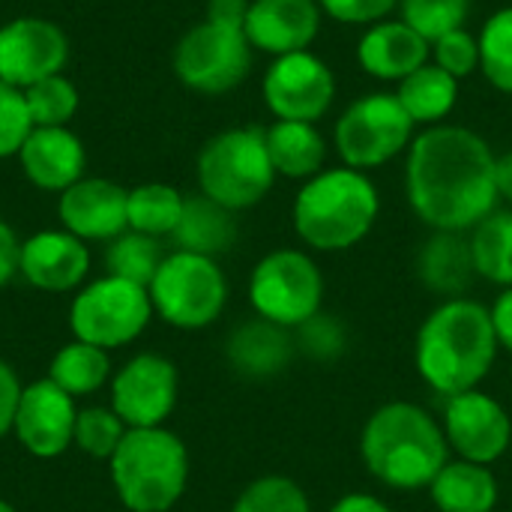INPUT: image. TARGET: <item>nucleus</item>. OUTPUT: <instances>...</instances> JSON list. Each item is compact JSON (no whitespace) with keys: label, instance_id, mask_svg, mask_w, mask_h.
Segmentation results:
<instances>
[{"label":"nucleus","instance_id":"obj_1","mask_svg":"<svg viewBox=\"0 0 512 512\" xmlns=\"http://www.w3.org/2000/svg\"><path fill=\"white\" fill-rule=\"evenodd\" d=\"M489 141L468 126H429L408 147L405 195L411 210L435 231H471L498 204Z\"/></svg>","mask_w":512,"mask_h":512},{"label":"nucleus","instance_id":"obj_2","mask_svg":"<svg viewBox=\"0 0 512 512\" xmlns=\"http://www.w3.org/2000/svg\"><path fill=\"white\" fill-rule=\"evenodd\" d=\"M498 354L492 312L468 297L441 303L417 333V369L423 381L453 399L477 390Z\"/></svg>","mask_w":512,"mask_h":512},{"label":"nucleus","instance_id":"obj_3","mask_svg":"<svg viewBox=\"0 0 512 512\" xmlns=\"http://www.w3.org/2000/svg\"><path fill=\"white\" fill-rule=\"evenodd\" d=\"M447 435L441 426L411 402H390L378 408L360 438V456L369 474L399 492L429 489L447 465Z\"/></svg>","mask_w":512,"mask_h":512},{"label":"nucleus","instance_id":"obj_4","mask_svg":"<svg viewBox=\"0 0 512 512\" xmlns=\"http://www.w3.org/2000/svg\"><path fill=\"white\" fill-rule=\"evenodd\" d=\"M381 198L366 171L327 168L303 183L294 198V228L300 240L321 252L357 246L375 225Z\"/></svg>","mask_w":512,"mask_h":512},{"label":"nucleus","instance_id":"obj_5","mask_svg":"<svg viewBox=\"0 0 512 512\" xmlns=\"http://www.w3.org/2000/svg\"><path fill=\"white\" fill-rule=\"evenodd\" d=\"M111 483L129 512H171L189 480V453L165 426L129 429L108 459Z\"/></svg>","mask_w":512,"mask_h":512},{"label":"nucleus","instance_id":"obj_6","mask_svg":"<svg viewBox=\"0 0 512 512\" xmlns=\"http://www.w3.org/2000/svg\"><path fill=\"white\" fill-rule=\"evenodd\" d=\"M195 174L201 195L228 207L231 213L255 207L276 183L264 129L237 126L213 135L198 153Z\"/></svg>","mask_w":512,"mask_h":512},{"label":"nucleus","instance_id":"obj_7","mask_svg":"<svg viewBox=\"0 0 512 512\" xmlns=\"http://www.w3.org/2000/svg\"><path fill=\"white\" fill-rule=\"evenodd\" d=\"M147 291L153 312L180 330L210 327L228 303V282L216 258L180 249L165 255Z\"/></svg>","mask_w":512,"mask_h":512},{"label":"nucleus","instance_id":"obj_8","mask_svg":"<svg viewBox=\"0 0 512 512\" xmlns=\"http://www.w3.org/2000/svg\"><path fill=\"white\" fill-rule=\"evenodd\" d=\"M414 120L399 105L396 93H363L354 99L333 126L336 153L348 168L372 171L393 162L414 141Z\"/></svg>","mask_w":512,"mask_h":512},{"label":"nucleus","instance_id":"obj_9","mask_svg":"<svg viewBox=\"0 0 512 512\" xmlns=\"http://www.w3.org/2000/svg\"><path fill=\"white\" fill-rule=\"evenodd\" d=\"M252 51L243 27L204 18L180 36L174 48V75L192 93L225 96L246 81Z\"/></svg>","mask_w":512,"mask_h":512},{"label":"nucleus","instance_id":"obj_10","mask_svg":"<svg viewBox=\"0 0 512 512\" xmlns=\"http://www.w3.org/2000/svg\"><path fill=\"white\" fill-rule=\"evenodd\" d=\"M150 315L153 303L144 285L117 276H102L81 288L72 300L69 327L78 342L114 351L135 342L147 330Z\"/></svg>","mask_w":512,"mask_h":512},{"label":"nucleus","instance_id":"obj_11","mask_svg":"<svg viewBox=\"0 0 512 512\" xmlns=\"http://www.w3.org/2000/svg\"><path fill=\"white\" fill-rule=\"evenodd\" d=\"M249 300L258 318L285 330L303 327L321 312L324 276L306 252L276 249L255 264L249 279Z\"/></svg>","mask_w":512,"mask_h":512},{"label":"nucleus","instance_id":"obj_12","mask_svg":"<svg viewBox=\"0 0 512 512\" xmlns=\"http://www.w3.org/2000/svg\"><path fill=\"white\" fill-rule=\"evenodd\" d=\"M261 96L276 120L318 123L336 99V75L312 51L282 54L267 66Z\"/></svg>","mask_w":512,"mask_h":512},{"label":"nucleus","instance_id":"obj_13","mask_svg":"<svg viewBox=\"0 0 512 512\" xmlns=\"http://www.w3.org/2000/svg\"><path fill=\"white\" fill-rule=\"evenodd\" d=\"M69 63L66 30L39 15H18L0 24V81L27 90L30 84L60 75Z\"/></svg>","mask_w":512,"mask_h":512},{"label":"nucleus","instance_id":"obj_14","mask_svg":"<svg viewBox=\"0 0 512 512\" xmlns=\"http://www.w3.org/2000/svg\"><path fill=\"white\" fill-rule=\"evenodd\" d=\"M177 405V369L159 354L132 357L111 381V411L126 429H156Z\"/></svg>","mask_w":512,"mask_h":512},{"label":"nucleus","instance_id":"obj_15","mask_svg":"<svg viewBox=\"0 0 512 512\" xmlns=\"http://www.w3.org/2000/svg\"><path fill=\"white\" fill-rule=\"evenodd\" d=\"M75 420V399L63 393L54 381L42 378L21 390L12 432L30 456L54 459L66 453L75 441Z\"/></svg>","mask_w":512,"mask_h":512},{"label":"nucleus","instance_id":"obj_16","mask_svg":"<svg viewBox=\"0 0 512 512\" xmlns=\"http://www.w3.org/2000/svg\"><path fill=\"white\" fill-rule=\"evenodd\" d=\"M447 444L474 465L498 462L512 444L510 414L492 396L471 390L450 399L444 414Z\"/></svg>","mask_w":512,"mask_h":512},{"label":"nucleus","instance_id":"obj_17","mask_svg":"<svg viewBox=\"0 0 512 512\" xmlns=\"http://www.w3.org/2000/svg\"><path fill=\"white\" fill-rule=\"evenodd\" d=\"M129 189L108 177H81L57 198L60 225L78 240H114L129 231Z\"/></svg>","mask_w":512,"mask_h":512},{"label":"nucleus","instance_id":"obj_18","mask_svg":"<svg viewBox=\"0 0 512 512\" xmlns=\"http://www.w3.org/2000/svg\"><path fill=\"white\" fill-rule=\"evenodd\" d=\"M318 0H249L243 33L255 51L282 57L309 51L321 33Z\"/></svg>","mask_w":512,"mask_h":512},{"label":"nucleus","instance_id":"obj_19","mask_svg":"<svg viewBox=\"0 0 512 512\" xmlns=\"http://www.w3.org/2000/svg\"><path fill=\"white\" fill-rule=\"evenodd\" d=\"M90 249L66 228L36 231L21 240L18 273L39 291L66 294L87 279Z\"/></svg>","mask_w":512,"mask_h":512},{"label":"nucleus","instance_id":"obj_20","mask_svg":"<svg viewBox=\"0 0 512 512\" xmlns=\"http://www.w3.org/2000/svg\"><path fill=\"white\" fill-rule=\"evenodd\" d=\"M15 159L36 189L57 195L78 183L87 168L84 141L69 126H33Z\"/></svg>","mask_w":512,"mask_h":512},{"label":"nucleus","instance_id":"obj_21","mask_svg":"<svg viewBox=\"0 0 512 512\" xmlns=\"http://www.w3.org/2000/svg\"><path fill=\"white\" fill-rule=\"evenodd\" d=\"M432 57V42L423 39L414 27L399 21H378L369 24L357 42V63L366 75L378 81H402Z\"/></svg>","mask_w":512,"mask_h":512},{"label":"nucleus","instance_id":"obj_22","mask_svg":"<svg viewBox=\"0 0 512 512\" xmlns=\"http://www.w3.org/2000/svg\"><path fill=\"white\" fill-rule=\"evenodd\" d=\"M417 273L426 288L450 300L462 297L477 276L471 240L462 231H435L417 255Z\"/></svg>","mask_w":512,"mask_h":512},{"label":"nucleus","instance_id":"obj_23","mask_svg":"<svg viewBox=\"0 0 512 512\" xmlns=\"http://www.w3.org/2000/svg\"><path fill=\"white\" fill-rule=\"evenodd\" d=\"M294 357V342L285 327L273 321H249L237 327L228 339V360L240 375L270 378L279 375Z\"/></svg>","mask_w":512,"mask_h":512},{"label":"nucleus","instance_id":"obj_24","mask_svg":"<svg viewBox=\"0 0 512 512\" xmlns=\"http://www.w3.org/2000/svg\"><path fill=\"white\" fill-rule=\"evenodd\" d=\"M267 135V150L276 174L291 180H312L324 171L327 162V138L315 123L303 120H276Z\"/></svg>","mask_w":512,"mask_h":512},{"label":"nucleus","instance_id":"obj_25","mask_svg":"<svg viewBox=\"0 0 512 512\" xmlns=\"http://www.w3.org/2000/svg\"><path fill=\"white\" fill-rule=\"evenodd\" d=\"M171 237H174L180 252L216 258L234 246L237 222H234V213L228 207L210 201L207 195H192V198H186L183 216H180Z\"/></svg>","mask_w":512,"mask_h":512},{"label":"nucleus","instance_id":"obj_26","mask_svg":"<svg viewBox=\"0 0 512 512\" xmlns=\"http://www.w3.org/2000/svg\"><path fill=\"white\" fill-rule=\"evenodd\" d=\"M429 495L441 512H492L498 504V480L486 465L459 459L441 468Z\"/></svg>","mask_w":512,"mask_h":512},{"label":"nucleus","instance_id":"obj_27","mask_svg":"<svg viewBox=\"0 0 512 512\" xmlns=\"http://www.w3.org/2000/svg\"><path fill=\"white\" fill-rule=\"evenodd\" d=\"M396 99L414 126H441L459 102V81L438 63H426L399 81Z\"/></svg>","mask_w":512,"mask_h":512},{"label":"nucleus","instance_id":"obj_28","mask_svg":"<svg viewBox=\"0 0 512 512\" xmlns=\"http://www.w3.org/2000/svg\"><path fill=\"white\" fill-rule=\"evenodd\" d=\"M111 375V360L108 351L87 345V342H69L63 345L48 366V381H54L63 393L72 399L96 393Z\"/></svg>","mask_w":512,"mask_h":512},{"label":"nucleus","instance_id":"obj_29","mask_svg":"<svg viewBox=\"0 0 512 512\" xmlns=\"http://www.w3.org/2000/svg\"><path fill=\"white\" fill-rule=\"evenodd\" d=\"M183 204L186 198L168 186V183H141L135 189H129V201H126V219H129V231L147 234V237H171L180 216H183Z\"/></svg>","mask_w":512,"mask_h":512},{"label":"nucleus","instance_id":"obj_30","mask_svg":"<svg viewBox=\"0 0 512 512\" xmlns=\"http://www.w3.org/2000/svg\"><path fill=\"white\" fill-rule=\"evenodd\" d=\"M471 255L477 276L512 288V210H495L471 228Z\"/></svg>","mask_w":512,"mask_h":512},{"label":"nucleus","instance_id":"obj_31","mask_svg":"<svg viewBox=\"0 0 512 512\" xmlns=\"http://www.w3.org/2000/svg\"><path fill=\"white\" fill-rule=\"evenodd\" d=\"M165 252L156 237L138 234V231H123L114 237L105 249V270L108 276L129 279L135 285H150L156 270L162 267Z\"/></svg>","mask_w":512,"mask_h":512},{"label":"nucleus","instance_id":"obj_32","mask_svg":"<svg viewBox=\"0 0 512 512\" xmlns=\"http://www.w3.org/2000/svg\"><path fill=\"white\" fill-rule=\"evenodd\" d=\"M480 72L483 78L512 96V6L489 15L480 30Z\"/></svg>","mask_w":512,"mask_h":512},{"label":"nucleus","instance_id":"obj_33","mask_svg":"<svg viewBox=\"0 0 512 512\" xmlns=\"http://www.w3.org/2000/svg\"><path fill=\"white\" fill-rule=\"evenodd\" d=\"M24 99L33 126H69L81 105V93L66 72L30 84L24 90Z\"/></svg>","mask_w":512,"mask_h":512},{"label":"nucleus","instance_id":"obj_34","mask_svg":"<svg viewBox=\"0 0 512 512\" xmlns=\"http://www.w3.org/2000/svg\"><path fill=\"white\" fill-rule=\"evenodd\" d=\"M402 21L414 27L423 39L435 42L450 30L465 27L471 15V0H402Z\"/></svg>","mask_w":512,"mask_h":512},{"label":"nucleus","instance_id":"obj_35","mask_svg":"<svg viewBox=\"0 0 512 512\" xmlns=\"http://www.w3.org/2000/svg\"><path fill=\"white\" fill-rule=\"evenodd\" d=\"M231 512H312L300 483L288 477H261L249 483Z\"/></svg>","mask_w":512,"mask_h":512},{"label":"nucleus","instance_id":"obj_36","mask_svg":"<svg viewBox=\"0 0 512 512\" xmlns=\"http://www.w3.org/2000/svg\"><path fill=\"white\" fill-rule=\"evenodd\" d=\"M126 432V423L111 408H84L78 411L72 444L93 459H111Z\"/></svg>","mask_w":512,"mask_h":512},{"label":"nucleus","instance_id":"obj_37","mask_svg":"<svg viewBox=\"0 0 512 512\" xmlns=\"http://www.w3.org/2000/svg\"><path fill=\"white\" fill-rule=\"evenodd\" d=\"M432 57L456 81H465L474 72H480V39L465 27L450 30L441 39L432 42Z\"/></svg>","mask_w":512,"mask_h":512},{"label":"nucleus","instance_id":"obj_38","mask_svg":"<svg viewBox=\"0 0 512 512\" xmlns=\"http://www.w3.org/2000/svg\"><path fill=\"white\" fill-rule=\"evenodd\" d=\"M33 132L24 90L0 81V159L18 156L21 144Z\"/></svg>","mask_w":512,"mask_h":512},{"label":"nucleus","instance_id":"obj_39","mask_svg":"<svg viewBox=\"0 0 512 512\" xmlns=\"http://www.w3.org/2000/svg\"><path fill=\"white\" fill-rule=\"evenodd\" d=\"M399 3L402 0H318L324 15H330L342 24H357V27H369V24L390 18V12Z\"/></svg>","mask_w":512,"mask_h":512},{"label":"nucleus","instance_id":"obj_40","mask_svg":"<svg viewBox=\"0 0 512 512\" xmlns=\"http://www.w3.org/2000/svg\"><path fill=\"white\" fill-rule=\"evenodd\" d=\"M300 330V342H303V348L312 354V357H318V360H330V357H336V354H342V348H345V333H342V327L336 324V318H327V315H315V318H309L303 327H297Z\"/></svg>","mask_w":512,"mask_h":512},{"label":"nucleus","instance_id":"obj_41","mask_svg":"<svg viewBox=\"0 0 512 512\" xmlns=\"http://www.w3.org/2000/svg\"><path fill=\"white\" fill-rule=\"evenodd\" d=\"M21 390H24V387H21L18 375L12 372V366L0 360V438H3L6 432H12Z\"/></svg>","mask_w":512,"mask_h":512},{"label":"nucleus","instance_id":"obj_42","mask_svg":"<svg viewBox=\"0 0 512 512\" xmlns=\"http://www.w3.org/2000/svg\"><path fill=\"white\" fill-rule=\"evenodd\" d=\"M18 261H21V240L18 234L0 219V288L6 282H12V276L18 273Z\"/></svg>","mask_w":512,"mask_h":512},{"label":"nucleus","instance_id":"obj_43","mask_svg":"<svg viewBox=\"0 0 512 512\" xmlns=\"http://www.w3.org/2000/svg\"><path fill=\"white\" fill-rule=\"evenodd\" d=\"M249 12V0H207V18L231 27H243Z\"/></svg>","mask_w":512,"mask_h":512},{"label":"nucleus","instance_id":"obj_44","mask_svg":"<svg viewBox=\"0 0 512 512\" xmlns=\"http://www.w3.org/2000/svg\"><path fill=\"white\" fill-rule=\"evenodd\" d=\"M492 324L498 333V345H504L507 351H512V288H507L495 306H492Z\"/></svg>","mask_w":512,"mask_h":512},{"label":"nucleus","instance_id":"obj_45","mask_svg":"<svg viewBox=\"0 0 512 512\" xmlns=\"http://www.w3.org/2000/svg\"><path fill=\"white\" fill-rule=\"evenodd\" d=\"M330 512H393V510H390L384 501L372 498V495H360V492H354V495H345L342 501H336Z\"/></svg>","mask_w":512,"mask_h":512},{"label":"nucleus","instance_id":"obj_46","mask_svg":"<svg viewBox=\"0 0 512 512\" xmlns=\"http://www.w3.org/2000/svg\"><path fill=\"white\" fill-rule=\"evenodd\" d=\"M495 183H498V195L512 201V153L498 156V162H495Z\"/></svg>","mask_w":512,"mask_h":512},{"label":"nucleus","instance_id":"obj_47","mask_svg":"<svg viewBox=\"0 0 512 512\" xmlns=\"http://www.w3.org/2000/svg\"><path fill=\"white\" fill-rule=\"evenodd\" d=\"M0 512H15V507H12L9 501H3V498H0Z\"/></svg>","mask_w":512,"mask_h":512}]
</instances>
